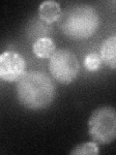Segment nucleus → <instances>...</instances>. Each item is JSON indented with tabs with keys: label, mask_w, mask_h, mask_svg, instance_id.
<instances>
[{
	"label": "nucleus",
	"mask_w": 116,
	"mask_h": 155,
	"mask_svg": "<svg viewBox=\"0 0 116 155\" xmlns=\"http://www.w3.org/2000/svg\"><path fill=\"white\" fill-rule=\"evenodd\" d=\"M56 86L46 73L29 71L18 81L17 97L21 106L30 110L48 108L55 99Z\"/></svg>",
	"instance_id": "obj_1"
},
{
	"label": "nucleus",
	"mask_w": 116,
	"mask_h": 155,
	"mask_svg": "<svg viewBox=\"0 0 116 155\" xmlns=\"http://www.w3.org/2000/svg\"><path fill=\"white\" fill-rule=\"evenodd\" d=\"M58 22L61 31L67 37L72 40H84L98 30L100 18L95 8L80 4L62 13Z\"/></svg>",
	"instance_id": "obj_2"
},
{
	"label": "nucleus",
	"mask_w": 116,
	"mask_h": 155,
	"mask_svg": "<svg viewBox=\"0 0 116 155\" xmlns=\"http://www.w3.org/2000/svg\"><path fill=\"white\" fill-rule=\"evenodd\" d=\"M88 133L97 143H113L116 140V109L110 106L96 109L88 119Z\"/></svg>",
	"instance_id": "obj_3"
},
{
	"label": "nucleus",
	"mask_w": 116,
	"mask_h": 155,
	"mask_svg": "<svg viewBox=\"0 0 116 155\" xmlns=\"http://www.w3.org/2000/svg\"><path fill=\"white\" fill-rule=\"evenodd\" d=\"M51 76L62 84L74 82L79 72V63L76 55L69 50H58L50 60Z\"/></svg>",
	"instance_id": "obj_4"
},
{
	"label": "nucleus",
	"mask_w": 116,
	"mask_h": 155,
	"mask_svg": "<svg viewBox=\"0 0 116 155\" xmlns=\"http://www.w3.org/2000/svg\"><path fill=\"white\" fill-rule=\"evenodd\" d=\"M25 68V60L16 51H5L0 56V78L5 81H18L24 75Z\"/></svg>",
	"instance_id": "obj_5"
},
{
	"label": "nucleus",
	"mask_w": 116,
	"mask_h": 155,
	"mask_svg": "<svg viewBox=\"0 0 116 155\" xmlns=\"http://www.w3.org/2000/svg\"><path fill=\"white\" fill-rule=\"evenodd\" d=\"M61 15L60 5L55 1H45L39 6V18L47 24L58 21Z\"/></svg>",
	"instance_id": "obj_6"
},
{
	"label": "nucleus",
	"mask_w": 116,
	"mask_h": 155,
	"mask_svg": "<svg viewBox=\"0 0 116 155\" xmlns=\"http://www.w3.org/2000/svg\"><path fill=\"white\" fill-rule=\"evenodd\" d=\"M101 57L105 64L116 69V36H111L105 39L101 47Z\"/></svg>",
	"instance_id": "obj_7"
},
{
	"label": "nucleus",
	"mask_w": 116,
	"mask_h": 155,
	"mask_svg": "<svg viewBox=\"0 0 116 155\" xmlns=\"http://www.w3.org/2000/svg\"><path fill=\"white\" fill-rule=\"evenodd\" d=\"M32 50L39 58H50L55 52V44L50 37H43L33 43Z\"/></svg>",
	"instance_id": "obj_8"
},
{
	"label": "nucleus",
	"mask_w": 116,
	"mask_h": 155,
	"mask_svg": "<svg viewBox=\"0 0 116 155\" xmlns=\"http://www.w3.org/2000/svg\"><path fill=\"white\" fill-rule=\"evenodd\" d=\"M34 22L30 23V28L28 29V35L30 40L37 41L38 39L43 37H47V34L50 32L48 24L44 22L42 19H34Z\"/></svg>",
	"instance_id": "obj_9"
},
{
	"label": "nucleus",
	"mask_w": 116,
	"mask_h": 155,
	"mask_svg": "<svg viewBox=\"0 0 116 155\" xmlns=\"http://www.w3.org/2000/svg\"><path fill=\"white\" fill-rule=\"evenodd\" d=\"M72 155H98L99 154V147L97 143L88 142L80 143L72 150Z\"/></svg>",
	"instance_id": "obj_10"
},
{
	"label": "nucleus",
	"mask_w": 116,
	"mask_h": 155,
	"mask_svg": "<svg viewBox=\"0 0 116 155\" xmlns=\"http://www.w3.org/2000/svg\"><path fill=\"white\" fill-rule=\"evenodd\" d=\"M102 57L101 55L97 54L96 52H91L87 54L84 59V66L88 71L90 72H96L100 69L102 65Z\"/></svg>",
	"instance_id": "obj_11"
}]
</instances>
